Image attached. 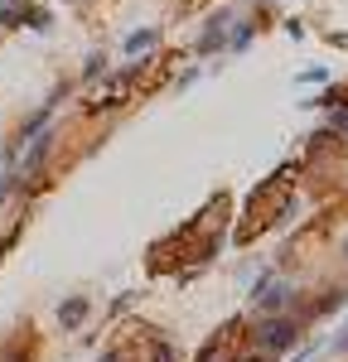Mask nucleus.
Masks as SVG:
<instances>
[{
  "instance_id": "nucleus-19",
  "label": "nucleus",
  "mask_w": 348,
  "mask_h": 362,
  "mask_svg": "<svg viewBox=\"0 0 348 362\" xmlns=\"http://www.w3.org/2000/svg\"><path fill=\"white\" fill-rule=\"evenodd\" d=\"M344 261H348V237H344Z\"/></svg>"
},
{
  "instance_id": "nucleus-9",
  "label": "nucleus",
  "mask_w": 348,
  "mask_h": 362,
  "mask_svg": "<svg viewBox=\"0 0 348 362\" xmlns=\"http://www.w3.org/2000/svg\"><path fill=\"white\" fill-rule=\"evenodd\" d=\"M97 78H107V54H87L78 68V83H97Z\"/></svg>"
},
{
  "instance_id": "nucleus-16",
  "label": "nucleus",
  "mask_w": 348,
  "mask_h": 362,
  "mask_svg": "<svg viewBox=\"0 0 348 362\" xmlns=\"http://www.w3.org/2000/svg\"><path fill=\"white\" fill-rule=\"evenodd\" d=\"M20 232H25V223H15V232H10V237H0V261H5V256H10V247L20 242Z\"/></svg>"
},
{
  "instance_id": "nucleus-15",
  "label": "nucleus",
  "mask_w": 348,
  "mask_h": 362,
  "mask_svg": "<svg viewBox=\"0 0 348 362\" xmlns=\"http://www.w3.org/2000/svg\"><path fill=\"white\" fill-rule=\"evenodd\" d=\"M324 348H329V353H348V319H344V329H339V338H329Z\"/></svg>"
},
{
  "instance_id": "nucleus-6",
  "label": "nucleus",
  "mask_w": 348,
  "mask_h": 362,
  "mask_svg": "<svg viewBox=\"0 0 348 362\" xmlns=\"http://www.w3.org/2000/svg\"><path fill=\"white\" fill-rule=\"evenodd\" d=\"M261 34V20H252V15H237L228 25V54H247L252 44H257Z\"/></svg>"
},
{
  "instance_id": "nucleus-12",
  "label": "nucleus",
  "mask_w": 348,
  "mask_h": 362,
  "mask_svg": "<svg viewBox=\"0 0 348 362\" xmlns=\"http://www.w3.org/2000/svg\"><path fill=\"white\" fill-rule=\"evenodd\" d=\"M295 83H300V87H324V83H329V68H319V63H315V68H300Z\"/></svg>"
},
{
  "instance_id": "nucleus-1",
  "label": "nucleus",
  "mask_w": 348,
  "mask_h": 362,
  "mask_svg": "<svg viewBox=\"0 0 348 362\" xmlns=\"http://www.w3.org/2000/svg\"><path fill=\"white\" fill-rule=\"evenodd\" d=\"M242 334L252 338L257 353H266V358L276 362L305 343V319L295 309H286V314H257V324H242Z\"/></svg>"
},
{
  "instance_id": "nucleus-8",
  "label": "nucleus",
  "mask_w": 348,
  "mask_h": 362,
  "mask_svg": "<svg viewBox=\"0 0 348 362\" xmlns=\"http://www.w3.org/2000/svg\"><path fill=\"white\" fill-rule=\"evenodd\" d=\"M10 198H20V169H15V165H0V208H5Z\"/></svg>"
},
{
  "instance_id": "nucleus-18",
  "label": "nucleus",
  "mask_w": 348,
  "mask_h": 362,
  "mask_svg": "<svg viewBox=\"0 0 348 362\" xmlns=\"http://www.w3.org/2000/svg\"><path fill=\"white\" fill-rule=\"evenodd\" d=\"M237 362H271V358H266V353H257V348H252V353H242V358H237Z\"/></svg>"
},
{
  "instance_id": "nucleus-3",
  "label": "nucleus",
  "mask_w": 348,
  "mask_h": 362,
  "mask_svg": "<svg viewBox=\"0 0 348 362\" xmlns=\"http://www.w3.org/2000/svg\"><path fill=\"white\" fill-rule=\"evenodd\" d=\"M228 25H232V10H218L199 25V39H194V58H218L228 54Z\"/></svg>"
},
{
  "instance_id": "nucleus-10",
  "label": "nucleus",
  "mask_w": 348,
  "mask_h": 362,
  "mask_svg": "<svg viewBox=\"0 0 348 362\" xmlns=\"http://www.w3.org/2000/svg\"><path fill=\"white\" fill-rule=\"evenodd\" d=\"M29 0H0V29H20Z\"/></svg>"
},
{
  "instance_id": "nucleus-7",
  "label": "nucleus",
  "mask_w": 348,
  "mask_h": 362,
  "mask_svg": "<svg viewBox=\"0 0 348 362\" xmlns=\"http://www.w3.org/2000/svg\"><path fill=\"white\" fill-rule=\"evenodd\" d=\"M20 29H34V34H49V29H54V10H49V5L39 10V5L29 0V5H25V20H20Z\"/></svg>"
},
{
  "instance_id": "nucleus-13",
  "label": "nucleus",
  "mask_w": 348,
  "mask_h": 362,
  "mask_svg": "<svg viewBox=\"0 0 348 362\" xmlns=\"http://www.w3.org/2000/svg\"><path fill=\"white\" fill-rule=\"evenodd\" d=\"M329 131L334 136H348V102L344 107H329Z\"/></svg>"
},
{
  "instance_id": "nucleus-2",
  "label": "nucleus",
  "mask_w": 348,
  "mask_h": 362,
  "mask_svg": "<svg viewBox=\"0 0 348 362\" xmlns=\"http://www.w3.org/2000/svg\"><path fill=\"white\" fill-rule=\"evenodd\" d=\"M247 300H252V309H257V314H286V309L300 305V300H295V285H290L276 266H266L261 276H252Z\"/></svg>"
},
{
  "instance_id": "nucleus-5",
  "label": "nucleus",
  "mask_w": 348,
  "mask_h": 362,
  "mask_svg": "<svg viewBox=\"0 0 348 362\" xmlns=\"http://www.w3.org/2000/svg\"><path fill=\"white\" fill-rule=\"evenodd\" d=\"M160 44H165V25H141V29H131V34L121 39V54L141 58V54H155Z\"/></svg>"
},
{
  "instance_id": "nucleus-14",
  "label": "nucleus",
  "mask_w": 348,
  "mask_h": 362,
  "mask_svg": "<svg viewBox=\"0 0 348 362\" xmlns=\"http://www.w3.org/2000/svg\"><path fill=\"white\" fill-rule=\"evenodd\" d=\"M199 78H203V68H199V63H194V68H184V73H179V83H174V87L184 92V87H194V83H199Z\"/></svg>"
},
{
  "instance_id": "nucleus-17",
  "label": "nucleus",
  "mask_w": 348,
  "mask_h": 362,
  "mask_svg": "<svg viewBox=\"0 0 348 362\" xmlns=\"http://www.w3.org/2000/svg\"><path fill=\"white\" fill-rule=\"evenodd\" d=\"M97 362H126V353H121V348H107V353H102Z\"/></svg>"
},
{
  "instance_id": "nucleus-4",
  "label": "nucleus",
  "mask_w": 348,
  "mask_h": 362,
  "mask_svg": "<svg viewBox=\"0 0 348 362\" xmlns=\"http://www.w3.org/2000/svg\"><path fill=\"white\" fill-rule=\"evenodd\" d=\"M87 319H92V295H63L54 305V329L58 334H83Z\"/></svg>"
},
{
  "instance_id": "nucleus-11",
  "label": "nucleus",
  "mask_w": 348,
  "mask_h": 362,
  "mask_svg": "<svg viewBox=\"0 0 348 362\" xmlns=\"http://www.w3.org/2000/svg\"><path fill=\"white\" fill-rule=\"evenodd\" d=\"M150 362H179V348L170 338H150Z\"/></svg>"
}]
</instances>
